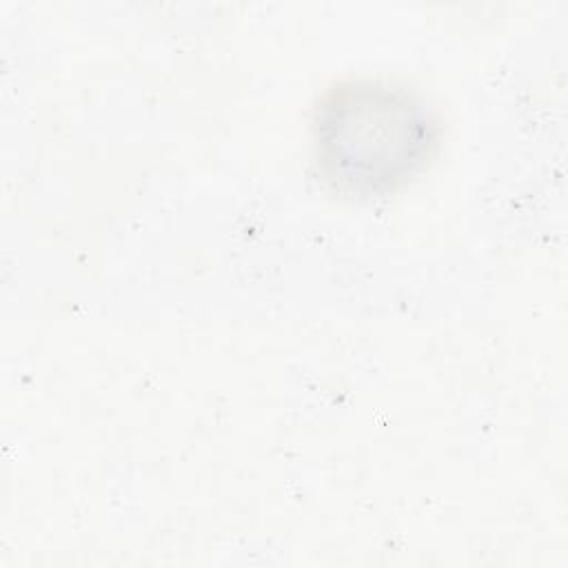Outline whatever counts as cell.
<instances>
[{
  "mask_svg": "<svg viewBox=\"0 0 568 568\" xmlns=\"http://www.w3.org/2000/svg\"><path fill=\"white\" fill-rule=\"evenodd\" d=\"M439 124L410 89L384 80L333 87L313 115L320 173L337 191L379 195L413 180L435 155Z\"/></svg>",
  "mask_w": 568,
  "mask_h": 568,
  "instance_id": "obj_1",
  "label": "cell"
}]
</instances>
